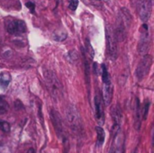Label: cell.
Wrapping results in <instances>:
<instances>
[{
    "instance_id": "obj_1",
    "label": "cell",
    "mask_w": 154,
    "mask_h": 153,
    "mask_svg": "<svg viewBox=\"0 0 154 153\" xmlns=\"http://www.w3.org/2000/svg\"><path fill=\"white\" fill-rule=\"evenodd\" d=\"M45 83L48 87V89L52 96L53 98L57 99L61 97L62 96V87L58 77L54 74V72L46 70L44 73Z\"/></svg>"
},
{
    "instance_id": "obj_2",
    "label": "cell",
    "mask_w": 154,
    "mask_h": 153,
    "mask_svg": "<svg viewBox=\"0 0 154 153\" xmlns=\"http://www.w3.org/2000/svg\"><path fill=\"white\" fill-rule=\"evenodd\" d=\"M67 119L72 131L76 133H81L82 132V120L80 115L74 106H69L67 110Z\"/></svg>"
},
{
    "instance_id": "obj_3",
    "label": "cell",
    "mask_w": 154,
    "mask_h": 153,
    "mask_svg": "<svg viewBox=\"0 0 154 153\" xmlns=\"http://www.w3.org/2000/svg\"><path fill=\"white\" fill-rule=\"evenodd\" d=\"M106 37L107 42V50L111 60H116L118 56L117 51V41L116 39L114 30L110 25L106 26Z\"/></svg>"
},
{
    "instance_id": "obj_4",
    "label": "cell",
    "mask_w": 154,
    "mask_h": 153,
    "mask_svg": "<svg viewBox=\"0 0 154 153\" xmlns=\"http://www.w3.org/2000/svg\"><path fill=\"white\" fill-rule=\"evenodd\" d=\"M152 63V58L151 55H145L143 58L135 71L136 78L139 81H142L148 75Z\"/></svg>"
},
{
    "instance_id": "obj_5",
    "label": "cell",
    "mask_w": 154,
    "mask_h": 153,
    "mask_svg": "<svg viewBox=\"0 0 154 153\" xmlns=\"http://www.w3.org/2000/svg\"><path fill=\"white\" fill-rule=\"evenodd\" d=\"M5 26L10 34H21L26 32V24L22 20L8 19L6 20Z\"/></svg>"
},
{
    "instance_id": "obj_6",
    "label": "cell",
    "mask_w": 154,
    "mask_h": 153,
    "mask_svg": "<svg viewBox=\"0 0 154 153\" xmlns=\"http://www.w3.org/2000/svg\"><path fill=\"white\" fill-rule=\"evenodd\" d=\"M139 15L143 22H147L151 16L152 1L151 0H140L139 2Z\"/></svg>"
},
{
    "instance_id": "obj_7",
    "label": "cell",
    "mask_w": 154,
    "mask_h": 153,
    "mask_svg": "<svg viewBox=\"0 0 154 153\" xmlns=\"http://www.w3.org/2000/svg\"><path fill=\"white\" fill-rule=\"evenodd\" d=\"M51 119L53 124V127L55 129V132L57 133V135L60 138H64V130H63V125H62V121L61 118L59 115L58 112H56L55 110H51Z\"/></svg>"
},
{
    "instance_id": "obj_8",
    "label": "cell",
    "mask_w": 154,
    "mask_h": 153,
    "mask_svg": "<svg viewBox=\"0 0 154 153\" xmlns=\"http://www.w3.org/2000/svg\"><path fill=\"white\" fill-rule=\"evenodd\" d=\"M95 111L96 118L100 124L104 123V109H103V99L99 95H97L95 97Z\"/></svg>"
},
{
    "instance_id": "obj_9",
    "label": "cell",
    "mask_w": 154,
    "mask_h": 153,
    "mask_svg": "<svg viewBox=\"0 0 154 153\" xmlns=\"http://www.w3.org/2000/svg\"><path fill=\"white\" fill-rule=\"evenodd\" d=\"M143 29L144 30V32L142 33V37L139 42V50L141 53L145 52L148 50V45H149V35H148V25L147 24H143Z\"/></svg>"
},
{
    "instance_id": "obj_10",
    "label": "cell",
    "mask_w": 154,
    "mask_h": 153,
    "mask_svg": "<svg viewBox=\"0 0 154 153\" xmlns=\"http://www.w3.org/2000/svg\"><path fill=\"white\" fill-rule=\"evenodd\" d=\"M103 101L106 106H108L112 99V85L111 80H107L103 82Z\"/></svg>"
},
{
    "instance_id": "obj_11",
    "label": "cell",
    "mask_w": 154,
    "mask_h": 153,
    "mask_svg": "<svg viewBox=\"0 0 154 153\" xmlns=\"http://www.w3.org/2000/svg\"><path fill=\"white\" fill-rule=\"evenodd\" d=\"M96 132H97V146L100 147L105 142V132L103 128L100 126L96 127Z\"/></svg>"
},
{
    "instance_id": "obj_12",
    "label": "cell",
    "mask_w": 154,
    "mask_h": 153,
    "mask_svg": "<svg viewBox=\"0 0 154 153\" xmlns=\"http://www.w3.org/2000/svg\"><path fill=\"white\" fill-rule=\"evenodd\" d=\"M141 127V104L139 98H136V114H135V128L140 130Z\"/></svg>"
},
{
    "instance_id": "obj_13",
    "label": "cell",
    "mask_w": 154,
    "mask_h": 153,
    "mask_svg": "<svg viewBox=\"0 0 154 153\" xmlns=\"http://www.w3.org/2000/svg\"><path fill=\"white\" fill-rule=\"evenodd\" d=\"M10 82V76L8 74H5L0 77V87L5 88Z\"/></svg>"
},
{
    "instance_id": "obj_14",
    "label": "cell",
    "mask_w": 154,
    "mask_h": 153,
    "mask_svg": "<svg viewBox=\"0 0 154 153\" xmlns=\"http://www.w3.org/2000/svg\"><path fill=\"white\" fill-rule=\"evenodd\" d=\"M8 108H9L8 104L4 99L0 98V115L6 114L8 111Z\"/></svg>"
},
{
    "instance_id": "obj_15",
    "label": "cell",
    "mask_w": 154,
    "mask_h": 153,
    "mask_svg": "<svg viewBox=\"0 0 154 153\" xmlns=\"http://www.w3.org/2000/svg\"><path fill=\"white\" fill-rule=\"evenodd\" d=\"M67 33L66 32H55L53 34V39L56 40L57 41H62L64 40H66L67 38Z\"/></svg>"
},
{
    "instance_id": "obj_16",
    "label": "cell",
    "mask_w": 154,
    "mask_h": 153,
    "mask_svg": "<svg viewBox=\"0 0 154 153\" xmlns=\"http://www.w3.org/2000/svg\"><path fill=\"white\" fill-rule=\"evenodd\" d=\"M86 47H87V52L88 54V56L90 57V59L92 60L94 58V55H95V51H94V49L92 48L91 46V43L88 40L86 41Z\"/></svg>"
},
{
    "instance_id": "obj_17",
    "label": "cell",
    "mask_w": 154,
    "mask_h": 153,
    "mask_svg": "<svg viewBox=\"0 0 154 153\" xmlns=\"http://www.w3.org/2000/svg\"><path fill=\"white\" fill-rule=\"evenodd\" d=\"M0 130H2L5 133H8L10 131V125L7 122L0 120Z\"/></svg>"
},
{
    "instance_id": "obj_18",
    "label": "cell",
    "mask_w": 154,
    "mask_h": 153,
    "mask_svg": "<svg viewBox=\"0 0 154 153\" xmlns=\"http://www.w3.org/2000/svg\"><path fill=\"white\" fill-rule=\"evenodd\" d=\"M69 1V8L72 11H75L79 5V0H68Z\"/></svg>"
},
{
    "instance_id": "obj_19",
    "label": "cell",
    "mask_w": 154,
    "mask_h": 153,
    "mask_svg": "<svg viewBox=\"0 0 154 153\" xmlns=\"http://www.w3.org/2000/svg\"><path fill=\"white\" fill-rule=\"evenodd\" d=\"M150 106H151V103L150 101H146L144 106H143V119L146 120L147 118V115H148V112H149V108H150Z\"/></svg>"
},
{
    "instance_id": "obj_20",
    "label": "cell",
    "mask_w": 154,
    "mask_h": 153,
    "mask_svg": "<svg viewBox=\"0 0 154 153\" xmlns=\"http://www.w3.org/2000/svg\"><path fill=\"white\" fill-rule=\"evenodd\" d=\"M69 60L71 61V62H75V61H77L78 60V59H79V56H78V53L75 51V50H71L69 53Z\"/></svg>"
},
{
    "instance_id": "obj_21",
    "label": "cell",
    "mask_w": 154,
    "mask_h": 153,
    "mask_svg": "<svg viewBox=\"0 0 154 153\" xmlns=\"http://www.w3.org/2000/svg\"><path fill=\"white\" fill-rule=\"evenodd\" d=\"M62 142H63V145H64V152L63 153H69V140L68 138L65 136L64 138H62Z\"/></svg>"
},
{
    "instance_id": "obj_22",
    "label": "cell",
    "mask_w": 154,
    "mask_h": 153,
    "mask_svg": "<svg viewBox=\"0 0 154 153\" xmlns=\"http://www.w3.org/2000/svg\"><path fill=\"white\" fill-rule=\"evenodd\" d=\"M25 5H26V7L30 10V12H31L32 14H34V12H35V5H34L33 2L29 1V2H27V3L25 4Z\"/></svg>"
},
{
    "instance_id": "obj_23",
    "label": "cell",
    "mask_w": 154,
    "mask_h": 153,
    "mask_svg": "<svg viewBox=\"0 0 154 153\" xmlns=\"http://www.w3.org/2000/svg\"><path fill=\"white\" fill-rule=\"evenodd\" d=\"M25 153H35V151L33 149H29Z\"/></svg>"
},
{
    "instance_id": "obj_24",
    "label": "cell",
    "mask_w": 154,
    "mask_h": 153,
    "mask_svg": "<svg viewBox=\"0 0 154 153\" xmlns=\"http://www.w3.org/2000/svg\"><path fill=\"white\" fill-rule=\"evenodd\" d=\"M137 151H138V149L136 148V149H135V151H134L133 153H137Z\"/></svg>"
},
{
    "instance_id": "obj_25",
    "label": "cell",
    "mask_w": 154,
    "mask_h": 153,
    "mask_svg": "<svg viewBox=\"0 0 154 153\" xmlns=\"http://www.w3.org/2000/svg\"><path fill=\"white\" fill-rule=\"evenodd\" d=\"M101 1H109V0H101Z\"/></svg>"
}]
</instances>
